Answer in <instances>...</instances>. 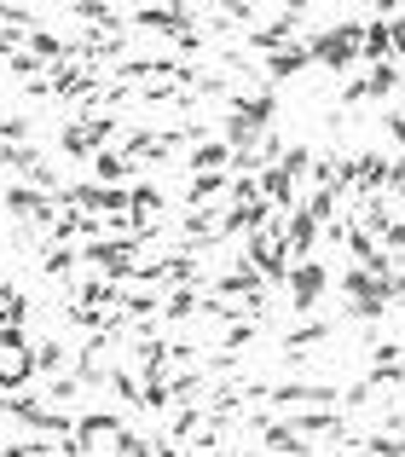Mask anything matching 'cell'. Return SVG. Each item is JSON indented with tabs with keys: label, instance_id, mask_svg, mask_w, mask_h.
Listing matches in <instances>:
<instances>
[{
	"label": "cell",
	"instance_id": "obj_18",
	"mask_svg": "<svg viewBox=\"0 0 405 457\" xmlns=\"http://www.w3.org/2000/svg\"><path fill=\"white\" fill-rule=\"evenodd\" d=\"M197 284H180V290H162V319L169 324H186V319H197Z\"/></svg>",
	"mask_w": 405,
	"mask_h": 457
},
{
	"label": "cell",
	"instance_id": "obj_7",
	"mask_svg": "<svg viewBox=\"0 0 405 457\" xmlns=\"http://www.w3.org/2000/svg\"><path fill=\"white\" fill-rule=\"evenodd\" d=\"M134 29H151V35H162V41H174V35H186V29H197V23H186L174 6H162V0H145V6H134Z\"/></svg>",
	"mask_w": 405,
	"mask_h": 457
},
{
	"label": "cell",
	"instance_id": "obj_21",
	"mask_svg": "<svg viewBox=\"0 0 405 457\" xmlns=\"http://www.w3.org/2000/svg\"><path fill=\"white\" fill-rule=\"evenodd\" d=\"M220 139H226L232 151H255V139H260V134H255V128H249L237 111H226V116H220Z\"/></svg>",
	"mask_w": 405,
	"mask_h": 457
},
{
	"label": "cell",
	"instance_id": "obj_6",
	"mask_svg": "<svg viewBox=\"0 0 405 457\" xmlns=\"http://www.w3.org/2000/svg\"><path fill=\"white\" fill-rule=\"evenodd\" d=\"M128 417H116L111 405H99V411H87V417H76V457H87V452H99V446H111V435L122 428Z\"/></svg>",
	"mask_w": 405,
	"mask_h": 457
},
{
	"label": "cell",
	"instance_id": "obj_22",
	"mask_svg": "<svg viewBox=\"0 0 405 457\" xmlns=\"http://www.w3.org/2000/svg\"><path fill=\"white\" fill-rule=\"evenodd\" d=\"M81 394H87V388H81V377H64V370L41 382V400H53V405H76Z\"/></svg>",
	"mask_w": 405,
	"mask_h": 457
},
{
	"label": "cell",
	"instance_id": "obj_23",
	"mask_svg": "<svg viewBox=\"0 0 405 457\" xmlns=\"http://www.w3.org/2000/svg\"><path fill=\"white\" fill-rule=\"evenodd\" d=\"M394 87H400V70H394V58L371 64V76H365V99H388Z\"/></svg>",
	"mask_w": 405,
	"mask_h": 457
},
{
	"label": "cell",
	"instance_id": "obj_9",
	"mask_svg": "<svg viewBox=\"0 0 405 457\" xmlns=\"http://www.w3.org/2000/svg\"><path fill=\"white\" fill-rule=\"evenodd\" d=\"M35 249H41V278H53V284H64L70 272L81 267V249L64 244V237H41Z\"/></svg>",
	"mask_w": 405,
	"mask_h": 457
},
{
	"label": "cell",
	"instance_id": "obj_5",
	"mask_svg": "<svg viewBox=\"0 0 405 457\" xmlns=\"http://www.w3.org/2000/svg\"><path fill=\"white\" fill-rule=\"evenodd\" d=\"M226 111H237L249 128H255V134H267V128L278 122V93H272V87H255V93L237 87L232 99H226Z\"/></svg>",
	"mask_w": 405,
	"mask_h": 457
},
{
	"label": "cell",
	"instance_id": "obj_2",
	"mask_svg": "<svg viewBox=\"0 0 405 457\" xmlns=\"http://www.w3.org/2000/svg\"><path fill=\"white\" fill-rule=\"evenodd\" d=\"M302 23H307V0H290L278 18H272V23H255L244 41H249V53H255V58H267V53H278L284 41H295V35H302Z\"/></svg>",
	"mask_w": 405,
	"mask_h": 457
},
{
	"label": "cell",
	"instance_id": "obj_36",
	"mask_svg": "<svg viewBox=\"0 0 405 457\" xmlns=\"http://www.w3.org/2000/svg\"><path fill=\"white\" fill-rule=\"evenodd\" d=\"M400 388H405V365H400Z\"/></svg>",
	"mask_w": 405,
	"mask_h": 457
},
{
	"label": "cell",
	"instance_id": "obj_37",
	"mask_svg": "<svg viewBox=\"0 0 405 457\" xmlns=\"http://www.w3.org/2000/svg\"><path fill=\"white\" fill-rule=\"evenodd\" d=\"M394 307H405V290H400V302H394Z\"/></svg>",
	"mask_w": 405,
	"mask_h": 457
},
{
	"label": "cell",
	"instance_id": "obj_20",
	"mask_svg": "<svg viewBox=\"0 0 405 457\" xmlns=\"http://www.w3.org/2000/svg\"><path fill=\"white\" fill-rule=\"evenodd\" d=\"M0 324H29V295L12 278H0Z\"/></svg>",
	"mask_w": 405,
	"mask_h": 457
},
{
	"label": "cell",
	"instance_id": "obj_28",
	"mask_svg": "<svg viewBox=\"0 0 405 457\" xmlns=\"http://www.w3.org/2000/svg\"><path fill=\"white\" fill-rule=\"evenodd\" d=\"M0 23H12V29H23V35L41 29V18H35L29 6H18V0H0Z\"/></svg>",
	"mask_w": 405,
	"mask_h": 457
},
{
	"label": "cell",
	"instance_id": "obj_15",
	"mask_svg": "<svg viewBox=\"0 0 405 457\" xmlns=\"http://www.w3.org/2000/svg\"><path fill=\"white\" fill-rule=\"evenodd\" d=\"M64 6L76 12L81 23H93V29H111V35H128V29H122V18H116V6H111V0H64Z\"/></svg>",
	"mask_w": 405,
	"mask_h": 457
},
{
	"label": "cell",
	"instance_id": "obj_31",
	"mask_svg": "<svg viewBox=\"0 0 405 457\" xmlns=\"http://www.w3.org/2000/svg\"><path fill=\"white\" fill-rule=\"evenodd\" d=\"M383 134L394 139V145H400V156H405V111H388V116H383Z\"/></svg>",
	"mask_w": 405,
	"mask_h": 457
},
{
	"label": "cell",
	"instance_id": "obj_12",
	"mask_svg": "<svg viewBox=\"0 0 405 457\" xmlns=\"http://www.w3.org/2000/svg\"><path fill=\"white\" fill-rule=\"evenodd\" d=\"M330 336H336V324H325V319H307V324H290V330H284V359H290V353H307V347L330 342Z\"/></svg>",
	"mask_w": 405,
	"mask_h": 457
},
{
	"label": "cell",
	"instance_id": "obj_24",
	"mask_svg": "<svg viewBox=\"0 0 405 457\" xmlns=\"http://www.w3.org/2000/svg\"><path fill=\"white\" fill-rule=\"evenodd\" d=\"M58 145H64V156H93V151H99V145H93V134L76 122V116H70V122L58 128Z\"/></svg>",
	"mask_w": 405,
	"mask_h": 457
},
{
	"label": "cell",
	"instance_id": "obj_17",
	"mask_svg": "<svg viewBox=\"0 0 405 457\" xmlns=\"http://www.w3.org/2000/svg\"><path fill=\"white\" fill-rule=\"evenodd\" d=\"M116 290H122V284L116 278H81V284H70V302H87V307H116Z\"/></svg>",
	"mask_w": 405,
	"mask_h": 457
},
{
	"label": "cell",
	"instance_id": "obj_19",
	"mask_svg": "<svg viewBox=\"0 0 405 457\" xmlns=\"http://www.w3.org/2000/svg\"><path fill=\"white\" fill-rule=\"evenodd\" d=\"M29 46L35 58H46V64H58V58H76V41H64V35H53V29H29Z\"/></svg>",
	"mask_w": 405,
	"mask_h": 457
},
{
	"label": "cell",
	"instance_id": "obj_35",
	"mask_svg": "<svg viewBox=\"0 0 405 457\" xmlns=\"http://www.w3.org/2000/svg\"><path fill=\"white\" fill-rule=\"evenodd\" d=\"M342 104H365V76H360V81H348V87H342Z\"/></svg>",
	"mask_w": 405,
	"mask_h": 457
},
{
	"label": "cell",
	"instance_id": "obj_32",
	"mask_svg": "<svg viewBox=\"0 0 405 457\" xmlns=\"http://www.w3.org/2000/svg\"><path fill=\"white\" fill-rule=\"evenodd\" d=\"M383 191H405V156H394V162H388V174H383Z\"/></svg>",
	"mask_w": 405,
	"mask_h": 457
},
{
	"label": "cell",
	"instance_id": "obj_25",
	"mask_svg": "<svg viewBox=\"0 0 405 457\" xmlns=\"http://www.w3.org/2000/svg\"><path fill=\"white\" fill-rule=\"evenodd\" d=\"M302 203H307V209H313L318 220L330 226V220H336V209H342V191H336V186H313V191H307Z\"/></svg>",
	"mask_w": 405,
	"mask_h": 457
},
{
	"label": "cell",
	"instance_id": "obj_10",
	"mask_svg": "<svg viewBox=\"0 0 405 457\" xmlns=\"http://www.w3.org/2000/svg\"><path fill=\"white\" fill-rule=\"evenodd\" d=\"M93 174H99L104 186H134V179H139V162L128 151L104 145V151H93Z\"/></svg>",
	"mask_w": 405,
	"mask_h": 457
},
{
	"label": "cell",
	"instance_id": "obj_16",
	"mask_svg": "<svg viewBox=\"0 0 405 457\" xmlns=\"http://www.w3.org/2000/svg\"><path fill=\"white\" fill-rule=\"evenodd\" d=\"M360 58H365V64H383V58H394V29H388V18H371V23H365Z\"/></svg>",
	"mask_w": 405,
	"mask_h": 457
},
{
	"label": "cell",
	"instance_id": "obj_34",
	"mask_svg": "<svg viewBox=\"0 0 405 457\" xmlns=\"http://www.w3.org/2000/svg\"><path fill=\"white\" fill-rule=\"evenodd\" d=\"M23 41H29V35H23V29H12V23H0V58H6V53H18Z\"/></svg>",
	"mask_w": 405,
	"mask_h": 457
},
{
	"label": "cell",
	"instance_id": "obj_8",
	"mask_svg": "<svg viewBox=\"0 0 405 457\" xmlns=\"http://www.w3.org/2000/svg\"><path fill=\"white\" fill-rule=\"evenodd\" d=\"M260 64H267V81H290V76H302V70L313 64V46H307V35H295V41H284L278 53H267Z\"/></svg>",
	"mask_w": 405,
	"mask_h": 457
},
{
	"label": "cell",
	"instance_id": "obj_1",
	"mask_svg": "<svg viewBox=\"0 0 405 457\" xmlns=\"http://www.w3.org/2000/svg\"><path fill=\"white\" fill-rule=\"evenodd\" d=\"M307 46H313V64L325 70H348L360 64V46H365V23H330V29H313L307 35Z\"/></svg>",
	"mask_w": 405,
	"mask_h": 457
},
{
	"label": "cell",
	"instance_id": "obj_14",
	"mask_svg": "<svg viewBox=\"0 0 405 457\" xmlns=\"http://www.w3.org/2000/svg\"><path fill=\"white\" fill-rule=\"evenodd\" d=\"M111 394L122 400V411H128V417H145V394H139V370H128V365H111Z\"/></svg>",
	"mask_w": 405,
	"mask_h": 457
},
{
	"label": "cell",
	"instance_id": "obj_26",
	"mask_svg": "<svg viewBox=\"0 0 405 457\" xmlns=\"http://www.w3.org/2000/svg\"><path fill=\"white\" fill-rule=\"evenodd\" d=\"M202 6H214L220 18H232L237 29H255V0H202Z\"/></svg>",
	"mask_w": 405,
	"mask_h": 457
},
{
	"label": "cell",
	"instance_id": "obj_33",
	"mask_svg": "<svg viewBox=\"0 0 405 457\" xmlns=\"http://www.w3.org/2000/svg\"><path fill=\"white\" fill-rule=\"evenodd\" d=\"M35 359H41V370H58V365H64V347H58V342H41V347H35Z\"/></svg>",
	"mask_w": 405,
	"mask_h": 457
},
{
	"label": "cell",
	"instance_id": "obj_4",
	"mask_svg": "<svg viewBox=\"0 0 405 457\" xmlns=\"http://www.w3.org/2000/svg\"><path fill=\"white\" fill-rule=\"evenodd\" d=\"M202 290H214V295H232V302H255V307H267V278H260V272L249 267L244 255H237V267H232V272L209 278Z\"/></svg>",
	"mask_w": 405,
	"mask_h": 457
},
{
	"label": "cell",
	"instance_id": "obj_11",
	"mask_svg": "<svg viewBox=\"0 0 405 457\" xmlns=\"http://www.w3.org/2000/svg\"><path fill=\"white\" fill-rule=\"evenodd\" d=\"M226 186H232V168H202V174H192V186H186V203L202 209V203L226 197Z\"/></svg>",
	"mask_w": 405,
	"mask_h": 457
},
{
	"label": "cell",
	"instance_id": "obj_3",
	"mask_svg": "<svg viewBox=\"0 0 405 457\" xmlns=\"http://www.w3.org/2000/svg\"><path fill=\"white\" fill-rule=\"evenodd\" d=\"M290 302H295V312H313L318 302H325V290H330V272H325V261H290Z\"/></svg>",
	"mask_w": 405,
	"mask_h": 457
},
{
	"label": "cell",
	"instance_id": "obj_29",
	"mask_svg": "<svg viewBox=\"0 0 405 457\" xmlns=\"http://www.w3.org/2000/svg\"><path fill=\"white\" fill-rule=\"evenodd\" d=\"M0 347L6 353H29V324H0Z\"/></svg>",
	"mask_w": 405,
	"mask_h": 457
},
{
	"label": "cell",
	"instance_id": "obj_27",
	"mask_svg": "<svg viewBox=\"0 0 405 457\" xmlns=\"http://www.w3.org/2000/svg\"><path fill=\"white\" fill-rule=\"evenodd\" d=\"M6 70L18 81H35V76H46V58H35L29 46H18V53H6Z\"/></svg>",
	"mask_w": 405,
	"mask_h": 457
},
{
	"label": "cell",
	"instance_id": "obj_13",
	"mask_svg": "<svg viewBox=\"0 0 405 457\" xmlns=\"http://www.w3.org/2000/svg\"><path fill=\"white\" fill-rule=\"evenodd\" d=\"M232 145H226V139H214V134H202L192 151H186V162H192V174H202V168H232Z\"/></svg>",
	"mask_w": 405,
	"mask_h": 457
},
{
	"label": "cell",
	"instance_id": "obj_30",
	"mask_svg": "<svg viewBox=\"0 0 405 457\" xmlns=\"http://www.w3.org/2000/svg\"><path fill=\"white\" fill-rule=\"evenodd\" d=\"M29 134H35L29 116H0V139H6V145H18V139H29Z\"/></svg>",
	"mask_w": 405,
	"mask_h": 457
}]
</instances>
